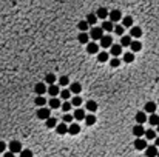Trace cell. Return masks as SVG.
Returning <instances> with one entry per match:
<instances>
[{"label":"cell","instance_id":"cell-5","mask_svg":"<svg viewBox=\"0 0 159 157\" xmlns=\"http://www.w3.org/2000/svg\"><path fill=\"white\" fill-rule=\"evenodd\" d=\"M110 54H111L113 57H118V56L124 54V53H122V46H121L119 43H113L111 46H110Z\"/></svg>","mask_w":159,"mask_h":157},{"label":"cell","instance_id":"cell-3","mask_svg":"<svg viewBox=\"0 0 159 157\" xmlns=\"http://www.w3.org/2000/svg\"><path fill=\"white\" fill-rule=\"evenodd\" d=\"M47 83H43V82H39V83H36L34 85V93L37 94V96H43L45 93H47Z\"/></svg>","mask_w":159,"mask_h":157},{"label":"cell","instance_id":"cell-43","mask_svg":"<svg viewBox=\"0 0 159 157\" xmlns=\"http://www.w3.org/2000/svg\"><path fill=\"white\" fill-rule=\"evenodd\" d=\"M68 83H70V80H68L66 76H62V77L59 79V85H60V86H66Z\"/></svg>","mask_w":159,"mask_h":157},{"label":"cell","instance_id":"cell-1","mask_svg":"<svg viewBox=\"0 0 159 157\" xmlns=\"http://www.w3.org/2000/svg\"><path fill=\"white\" fill-rule=\"evenodd\" d=\"M36 116H37V119H40V120H47L48 117H51V109L47 108V106H42V108L37 109Z\"/></svg>","mask_w":159,"mask_h":157},{"label":"cell","instance_id":"cell-14","mask_svg":"<svg viewBox=\"0 0 159 157\" xmlns=\"http://www.w3.org/2000/svg\"><path fill=\"white\" fill-rule=\"evenodd\" d=\"M133 134L136 137H142L145 134V128L142 125H136V126H133Z\"/></svg>","mask_w":159,"mask_h":157},{"label":"cell","instance_id":"cell-45","mask_svg":"<svg viewBox=\"0 0 159 157\" xmlns=\"http://www.w3.org/2000/svg\"><path fill=\"white\" fill-rule=\"evenodd\" d=\"M20 157H33V152L30 149H22L20 151Z\"/></svg>","mask_w":159,"mask_h":157},{"label":"cell","instance_id":"cell-24","mask_svg":"<svg viewBox=\"0 0 159 157\" xmlns=\"http://www.w3.org/2000/svg\"><path fill=\"white\" fill-rule=\"evenodd\" d=\"M96 17H97V19L105 20V19L108 17V9H107V8H104V6H102V8H99V9H97V12H96Z\"/></svg>","mask_w":159,"mask_h":157},{"label":"cell","instance_id":"cell-12","mask_svg":"<svg viewBox=\"0 0 159 157\" xmlns=\"http://www.w3.org/2000/svg\"><path fill=\"white\" fill-rule=\"evenodd\" d=\"M144 151H145V155H147V157H156V155H157V146H154V145L147 146Z\"/></svg>","mask_w":159,"mask_h":157},{"label":"cell","instance_id":"cell-21","mask_svg":"<svg viewBox=\"0 0 159 157\" xmlns=\"http://www.w3.org/2000/svg\"><path fill=\"white\" fill-rule=\"evenodd\" d=\"M70 91H71L73 94L79 96V93L82 91V85H80L79 82H74V83H71V88H70Z\"/></svg>","mask_w":159,"mask_h":157},{"label":"cell","instance_id":"cell-25","mask_svg":"<svg viewBox=\"0 0 159 157\" xmlns=\"http://www.w3.org/2000/svg\"><path fill=\"white\" fill-rule=\"evenodd\" d=\"M56 80H57V77L53 73H48L47 76H45V83H47V85H54Z\"/></svg>","mask_w":159,"mask_h":157},{"label":"cell","instance_id":"cell-39","mask_svg":"<svg viewBox=\"0 0 159 157\" xmlns=\"http://www.w3.org/2000/svg\"><path fill=\"white\" fill-rule=\"evenodd\" d=\"M113 31H115L119 37H122L124 36V31H125V28L122 26V25H115V29H113Z\"/></svg>","mask_w":159,"mask_h":157},{"label":"cell","instance_id":"cell-40","mask_svg":"<svg viewBox=\"0 0 159 157\" xmlns=\"http://www.w3.org/2000/svg\"><path fill=\"white\" fill-rule=\"evenodd\" d=\"M110 66H111V68H118V66H121V60L118 57H113L110 60Z\"/></svg>","mask_w":159,"mask_h":157},{"label":"cell","instance_id":"cell-28","mask_svg":"<svg viewBox=\"0 0 159 157\" xmlns=\"http://www.w3.org/2000/svg\"><path fill=\"white\" fill-rule=\"evenodd\" d=\"M83 120H85V123H87L88 126H91V125H94V123H96V116L91 113V114L85 116V119H83Z\"/></svg>","mask_w":159,"mask_h":157},{"label":"cell","instance_id":"cell-9","mask_svg":"<svg viewBox=\"0 0 159 157\" xmlns=\"http://www.w3.org/2000/svg\"><path fill=\"white\" fill-rule=\"evenodd\" d=\"M47 93L51 96V97H57L59 94H60V91H59V85H48V88H47Z\"/></svg>","mask_w":159,"mask_h":157},{"label":"cell","instance_id":"cell-4","mask_svg":"<svg viewBox=\"0 0 159 157\" xmlns=\"http://www.w3.org/2000/svg\"><path fill=\"white\" fill-rule=\"evenodd\" d=\"M108 17H110V22H113V23H116V22H119L122 19V12L119 9H113L108 12Z\"/></svg>","mask_w":159,"mask_h":157},{"label":"cell","instance_id":"cell-20","mask_svg":"<svg viewBox=\"0 0 159 157\" xmlns=\"http://www.w3.org/2000/svg\"><path fill=\"white\" fill-rule=\"evenodd\" d=\"M48 105H50V109H57V108H60V100L57 99V97H51L50 99V102H48Z\"/></svg>","mask_w":159,"mask_h":157},{"label":"cell","instance_id":"cell-13","mask_svg":"<svg viewBox=\"0 0 159 157\" xmlns=\"http://www.w3.org/2000/svg\"><path fill=\"white\" fill-rule=\"evenodd\" d=\"M141 36H142V29L139 26H131V29H130V37L131 39H139Z\"/></svg>","mask_w":159,"mask_h":157},{"label":"cell","instance_id":"cell-38","mask_svg":"<svg viewBox=\"0 0 159 157\" xmlns=\"http://www.w3.org/2000/svg\"><path fill=\"white\" fill-rule=\"evenodd\" d=\"M97 60H99L101 63L107 62V60H108V53H105V51H102V53H97Z\"/></svg>","mask_w":159,"mask_h":157},{"label":"cell","instance_id":"cell-7","mask_svg":"<svg viewBox=\"0 0 159 157\" xmlns=\"http://www.w3.org/2000/svg\"><path fill=\"white\" fill-rule=\"evenodd\" d=\"M147 146H148L147 140H144L142 137H136V140H134V148L136 149H138V151H144Z\"/></svg>","mask_w":159,"mask_h":157},{"label":"cell","instance_id":"cell-17","mask_svg":"<svg viewBox=\"0 0 159 157\" xmlns=\"http://www.w3.org/2000/svg\"><path fill=\"white\" fill-rule=\"evenodd\" d=\"M56 131H57V134L63 136V134H66V132H68V125H66L65 122H62V123L56 125Z\"/></svg>","mask_w":159,"mask_h":157},{"label":"cell","instance_id":"cell-44","mask_svg":"<svg viewBox=\"0 0 159 157\" xmlns=\"http://www.w3.org/2000/svg\"><path fill=\"white\" fill-rule=\"evenodd\" d=\"M73 119H74V117H73L71 114L65 113V116H63V122H65V123H73Z\"/></svg>","mask_w":159,"mask_h":157},{"label":"cell","instance_id":"cell-29","mask_svg":"<svg viewBox=\"0 0 159 157\" xmlns=\"http://www.w3.org/2000/svg\"><path fill=\"white\" fill-rule=\"evenodd\" d=\"M131 40H133V39H131L130 36H122V37H121V43H119V45H121L122 48H124V46H130Z\"/></svg>","mask_w":159,"mask_h":157},{"label":"cell","instance_id":"cell-52","mask_svg":"<svg viewBox=\"0 0 159 157\" xmlns=\"http://www.w3.org/2000/svg\"><path fill=\"white\" fill-rule=\"evenodd\" d=\"M157 114H159V113H157Z\"/></svg>","mask_w":159,"mask_h":157},{"label":"cell","instance_id":"cell-46","mask_svg":"<svg viewBox=\"0 0 159 157\" xmlns=\"http://www.w3.org/2000/svg\"><path fill=\"white\" fill-rule=\"evenodd\" d=\"M5 149H6V143L5 142H0V152H5Z\"/></svg>","mask_w":159,"mask_h":157},{"label":"cell","instance_id":"cell-16","mask_svg":"<svg viewBox=\"0 0 159 157\" xmlns=\"http://www.w3.org/2000/svg\"><path fill=\"white\" fill-rule=\"evenodd\" d=\"M85 116H87V114H85V109H82V108H77L74 113H73V117H74L76 120H83Z\"/></svg>","mask_w":159,"mask_h":157},{"label":"cell","instance_id":"cell-15","mask_svg":"<svg viewBox=\"0 0 159 157\" xmlns=\"http://www.w3.org/2000/svg\"><path fill=\"white\" fill-rule=\"evenodd\" d=\"M68 132H70L71 136H76V134L80 132V126L77 123H70V125H68Z\"/></svg>","mask_w":159,"mask_h":157},{"label":"cell","instance_id":"cell-41","mask_svg":"<svg viewBox=\"0 0 159 157\" xmlns=\"http://www.w3.org/2000/svg\"><path fill=\"white\" fill-rule=\"evenodd\" d=\"M70 96H71V91H70V89H62V91H60V97H62L63 100H68V99H70Z\"/></svg>","mask_w":159,"mask_h":157},{"label":"cell","instance_id":"cell-30","mask_svg":"<svg viewBox=\"0 0 159 157\" xmlns=\"http://www.w3.org/2000/svg\"><path fill=\"white\" fill-rule=\"evenodd\" d=\"M144 136H145V140H154L156 139V131L154 129H147Z\"/></svg>","mask_w":159,"mask_h":157},{"label":"cell","instance_id":"cell-23","mask_svg":"<svg viewBox=\"0 0 159 157\" xmlns=\"http://www.w3.org/2000/svg\"><path fill=\"white\" fill-rule=\"evenodd\" d=\"M85 108L90 111V113H96V111H97V103L94 100H88L87 105H85Z\"/></svg>","mask_w":159,"mask_h":157},{"label":"cell","instance_id":"cell-8","mask_svg":"<svg viewBox=\"0 0 159 157\" xmlns=\"http://www.w3.org/2000/svg\"><path fill=\"white\" fill-rule=\"evenodd\" d=\"M87 51H88V54H97L99 53V45L96 42H88L87 43Z\"/></svg>","mask_w":159,"mask_h":157},{"label":"cell","instance_id":"cell-35","mask_svg":"<svg viewBox=\"0 0 159 157\" xmlns=\"http://www.w3.org/2000/svg\"><path fill=\"white\" fill-rule=\"evenodd\" d=\"M133 60H134V53L130 51V53H125V54H124V62H125V63H131Z\"/></svg>","mask_w":159,"mask_h":157},{"label":"cell","instance_id":"cell-11","mask_svg":"<svg viewBox=\"0 0 159 157\" xmlns=\"http://www.w3.org/2000/svg\"><path fill=\"white\" fill-rule=\"evenodd\" d=\"M101 28L104 29V32H111L113 29H115V23L110 22V20H104L102 25H101Z\"/></svg>","mask_w":159,"mask_h":157},{"label":"cell","instance_id":"cell-34","mask_svg":"<svg viewBox=\"0 0 159 157\" xmlns=\"http://www.w3.org/2000/svg\"><path fill=\"white\" fill-rule=\"evenodd\" d=\"M96 20H97V17H96V14H88L87 15V23L88 25H96Z\"/></svg>","mask_w":159,"mask_h":157},{"label":"cell","instance_id":"cell-10","mask_svg":"<svg viewBox=\"0 0 159 157\" xmlns=\"http://www.w3.org/2000/svg\"><path fill=\"white\" fill-rule=\"evenodd\" d=\"M9 151H11L12 154L20 152V151H22V143H20L19 140H12V142H9Z\"/></svg>","mask_w":159,"mask_h":157},{"label":"cell","instance_id":"cell-2","mask_svg":"<svg viewBox=\"0 0 159 157\" xmlns=\"http://www.w3.org/2000/svg\"><path fill=\"white\" fill-rule=\"evenodd\" d=\"M102 36H104V29H102L101 26H94L91 31H90V39H93L94 42H96V40H101Z\"/></svg>","mask_w":159,"mask_h":157},{"label":"cell","instance_id":"cell-51","mask_svg":"<svg viewBox=\"0 0 159 157\" xmlns=\"http://www.w3.org/2000/svg\"><path fill=\"white\" fill-rule=\"evenodd\" d=\"M157 103H159V100H157Z\"/></svg>","mask_w":159,"mask_h":157},{"label":"cell","instance_id":"cell-47","mask_svg":"<svg viewBox=\"0 0 159 157\" xmlns=\"http://www.w3.org/2000/svg\"><path fill=\"white\" fill-rule=\"evenodd\" d=\"M3 157H16V155H14V154L9 151V152H5V154H3Z\"/></svg>","mask_w":159,"mask_h":157},{"label":"cell","instance_id":"cell-37","mask_svg":"<svg viewBox=\"0 0 159 157\" xmlns=\"http://www.w3.org/2000/svg\"><path fill=\"white\" fill-rule=\"evenodd\" d=\"M45 122H47V128H56V125H57V120L54 117H48Z\"/></svg>","mask_w":159,"mask_h":157},{"label":"cell","instance_id":"cell-18","mask_svg":"<svg viewBox=\"0 0 159 157\" xmlns=\"http://www.w3.org/2000/svg\"><path fill=\"white\" fill-rule=\"evenodd\" d=\"M130 48H131V53H138V51H141V49H142V43H141V42H138V40H131Z\"/></svg>","mask_w":159,"mask_h":157},{"label":"cell","instance_id":"cell-48","mask_svg":"<svg viewBox=\"0 0 159 157\" xmlns=\"http://www.w3.org/2000/svg\"><path fill=\"white\" fill-rule=\"evenodd\" d=\"M154 146H159V137L156 136V139H154Z\"/></svg>","mask_w":159,"mask_h":157},{"label":"cell","instance_id":"cell-31","mask_svg":"<svg viewBox=\"0 0 159 157\" xmlns=\"http://www.w3.org/2000/svg\"><path fill=\"white\" fill-rule=\"evenodd\" d=\"M122 26L124 28H131L133 26V17H130V15L128 17H124L122 19Z\"/></svg>","mask_w":159,"mask_h":157},{"label":"cell","instance_id":"cell-36","mask_svg":"<svg viewBox=\"0 0 159 157\" xmlns=\"http://www.w3.org/2000/svg\"><path fill=\"white\" fill-rule=\"evenodd\" d=\"M83 102H82V99L79 97V96H74L73 99H71V105L73 106H76V108H80V105H82Z\"/></svg>","mask_w":159,"mask_h":157},{"label":"cell","instance_id":"cell-27","mask_svg":"<svg viewBox=\"0 0 159 157\" xmlns=\"http://www.w3.org/2000/svg\"><path fill=\"white\" fill-rule=\"evenodd\" d=\"M147 120H148V123H150L151 126H156V125L159 123V114L153 113V114H151V116H150V117H148Z\"/></svg>","mask_w":159,"mask_h":157},{"label":"cell","instance_id":"cell-6","mask_svg":"<svg viewBox=\"0 0 159 157\" xmlns=\"http://www.w3.org/2000/svg\"><path fill=\"white\" fill-rule=\"evenodd\" d=\"M113 45V37L110 34H104L102 39H101V46L102 48H110Z\"/></svg>","mask_w":159,"mask_h":157},{"label":"cell","instance_id":"cell-49","mask_svg":"<svg viewBox=\"0 0 159 157\" xmlns=\"http://www.w3.org/2000/svg\"><path fill=\"white\" fill-rule=\"evenodd\" d=\"M156 126H157V132H159V123H157V125H156Z\"/></svg>","mask_w":159,"mask_h":157},{"label":"cell","instance_id":"cell-32","mask_svg":"<svg viewBox=\"0 0 159 157\" xmlns=\"http://www.w3.org/2000/svg\"><path fill=\"white\" fill-rule=\"evenodd\" d=\"M77 40L83 45V43H88V40H90V34L88 32H80L79 36H77Z\"/></svg>","mask_w":159,"mask_h":157},{"label":"cell","instance_id":"cell-26","mask_svg":"<svg viewBox=\"0 0 159 157\" xmlns=\"http://www.w3.org/2000/svg\"><path fill=\"white\" fill-rule=\"evenodd\" d=\"M34 105H36V106H39V108L47 106V99H45L43 96H37V97H36V100H34Z\"/></svg>","mask_w":159,"mask_h":157},{"label":"cell","instance_id":"cell-19","mask_svg":"<svg viewBox=\"0 0 159 157\" xmlns=\"http://www.w3.org/2000/svg\"><path fill=\"white\" fill-rule=\"evenodd\" d=\"M147 116H145V113L144 111H139L138 114H136V122H138V125H144L145 122H147Z\"/></svg>","mask_w":159,"mask_h":157},{"label":"cell","instance_id":"cell-22","mask_svg":"<svg viewBox=\"0 0 159 157\" xmlns=\"http://www.w3.org/2000/svg\"><path fill=\"white\" fill-rule=\"evenodd\" d=\"M144 113H148V114L156 113V103H154V102H148V103H145V109H144Z\"/></svg>","mask_w":159,"mask_h":157},{"label":"cell","instance_id":"cell-42","mask_svg":"<svg viewBox=\"0 0 159 157\" xmlns=\"http://www.w3.org/2000/svg\"><path fill=\"white\" fill-rule=\"evenodd\" d=\"M71 106H73V105H71V102H68V100H65V102H63V103L60 105V108H62V109L65 111V113H68V111L71 109Z\"/></svg>","mask_w":159,"mask_h":157},{"label":"cell","instance_id":"cell-33","mask_svg":"<svg viewBox=\"0 0 159 157\" xmlns=\"http://www.w3.org/2000/svg\"><path fill=\"white\" fill-rule=\"evenodd\" d=\"M88 23H87V20H80L79 23H77V28L80 29V32H87V29H88Z\"/></svg>","mask_w":159,"mask_h":157},{"label":"cell","instance_id":"cell-50","mask_svg":"<svg viewBox=\"0 0 159 157\" xmlns=\"http://www.w3.org/2000/svg\"><path fill=\"white\" fill-rule=\"evenodd\" d=\"M156 157H159V151H157V155H156Z\"/></svg>","mask_w":159,"mask_h":157}]
</instances>
